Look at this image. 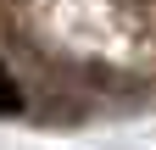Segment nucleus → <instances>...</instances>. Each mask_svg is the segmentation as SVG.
Masks as SVG:
<instances>
[{
  "label": "nucleus",
  "instance_id": "1",
  "mask_svg": "<svg viewBox=\"0 0 156 150\" xmlns=\"http://www.w3.org/2000/svg\"><path fill=\"white\" fill-rule=\"evenodd\" d=\"M17 106H23V89H17V84H11V72L0 67V117H11Z\"/></svg>",
  "mask_w": 156,
  "mask_h": 150
}]
</instances>
